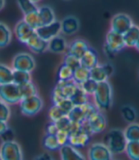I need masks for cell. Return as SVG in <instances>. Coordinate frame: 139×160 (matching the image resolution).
<instances>
[{
    "instance_id": "1",
    "label": "cell",
    "mask_w": 139,
    "mask_h": 160,
    "mask_svg": "<svg viewBox=\"0 0 139 160\" xmlns=\"http://www.w3.org/2000/svg\"><path fill=\"white\" fill-rule=\"evenodd\" d=\"M128 140L125 132L119 129H112L109 131L104 136V144L112 152V154H119L125 152Z\"/></svg>"
},
{
    "instance_id": "2",
    "label": "cell",
    "mask_w": 139,
    "mask_h": 160,
    "mask_svg": "<svg viewBox=\"0 0 139 160\" xmlns=\"http://www.w3.org/2000/svg\"><path fill=\"white\" fill-rule=\"evenodd\" d=\"M92 95L95 106L100 111L111 109L112 104V89L108 81L98 83L97 89Z\"/></svg>"
},
{
    "instance_id": "3",
    "label": "cell",
    "mask_w": 139,
    "mask_h": 160,
    "mask_svg": "<svg viewBox=\"0 0 139 160\" xmlns=\"http://www.w3.org/2000/svg\"><path fill=\"white\" fill-rule=\"evenodd\" d=\"M91 131L84 124H74L73 129L69 132V144L79 149L87 146L92 136Z\"/></svg>"
},
{
    "instance_id": "4",
    "label": "cell",
    "mask_w": 139,
    "mask_h": 160,
    "mask_svg": "<svg viewBox=\"0 0 139 160\" xmlns=\"http://www.w3.org/2000/svg\"><path fill=\"white\" fill-rule=\"evenodd\" d=\"M125 47L126 45L124 42L123 34H120L110 30V32H108L106 35L105 45H104V52L106 55L110 58H113L116 52H120Z\"/></svg>"
},
{
    "instance_id": "5",
    "label": "cell",
    "mask_w": 139,
    "mask_h": 160,
    "mask_svg": "<svg viewBox=\"0 0 139 160\" xmlns=\"http://www.w3.org/2000/svg\"><path fill=\"white\" fill-rule=\"evenodd\" d=\"M77 86L78 85L72 79L67 80V81H58L52 92V104H56L62 99L70 98L77 88Z\"/></svg>"
},
{
    "instance_id": "6",
    "label": "cell",
    "mask_w": 139,
    "mask_h": 160,
    "mask_svg": "<svg viewBox=\"0 0 139 160\" xmlns=\"http://www.w3.org/2000/svg\"><path fill=\"white\" fill-rule=\"evenodd\" d=\"M96 110H98V108L95 105L88 102L84 105L74 106L69 112L68 116L74 124H84L87 118Z\"/></svg>"
},
{
    "instance_id": "7",
    "label": "cell",
    "mask_w": 139,
    "mask_h": 160,
    "mask_svg": "<svg viewBox=\"0 0 139 160\" xmlns=\"http://www.w3.org/2000/svg\"><path fill=\"white\" fill-rule=\"evenodd\" d=\"M19 107L23 114L28 116L35 115L43 108V100L38 94L24 97L19 102Z\"/></svg>"
},
{
    "instance_id": "8",
    "label": "cell",
    "mask_w": 139,
    "mask_h": 160,
    "mask_svg": "<svg viewBox=\"0 0 139 160\" xmlns=\"http://www.w3.org/2000/svg\"><path fill=\"white\" fill-rule=\"evenodd\" d=\"M0 99L9 105L19 103L22 99L19 86L13 82L0 85Z\"/></svg>"
},
{
    "instance_id": "9",
    "label": "cell",
    "mask_w": 139,
    "mask_h": 160,
    "mask_svg": "<svg viewBox=\"0 0 139 160\" xmlns=\"http://www.w3.org/2000/svg\"><path fill=\"white\" fill-rule=\"evenodd\" d=\"M85 125L87 126V128L91 131L92 134L99 133L105 131L107 127V120H106L105 115L98 109L87 118Z\"/></svg>"
},
{
    "instance_id": "10",
    "label": "cell",
    "mask_w": 139,
    "mask_h": 160,
    "mask_svg": "<svg viewBox=\"0 0 139 160\" xmlns=\"http://www.w3.org/2000/svg\"><path fill=\"white\" fill-rule=\"evenodd\" d=\"M0 155L3 160H23L21 147L17 142H4L0 147Z\"/></svg>"
},
{
    "instance_id": "11",
    "label": "cell",
    "mask_w": 139,
    "mask_h": 160,
    "mask_svg": "<svg viewBox=\"0 0 139 160\" xmlns=\"http://www.w3.org/2000/svg\"><path fill=\"white\" fill-rule=\"evenodd\" d=\"M12 66L13 70H20L31 72L35 68V61L30 53L20 52L13 57Z\"/></svg>"
},
{
    "instance_id": "12",
    "label": "cell",
    "mask_w": 139,
    "mask_h": 160,
    "mask_svg": "<svg viewBox=\"0 0 139 160\" xmlns=\"http://www.w3.org/2000/svg\"><path fill=\"white\" fill-rule=\"evenodd\" d=\"M132 25V18L126 13H117L111 20V30L120 34H124Z\"/></svg>"
},
{
    "instance_id": "13",
    "label": "cell",
    "mask_w": 139,
    "mask_h": 160,
    "mask_svg": "<svg viewBox=\"0 0 139 160\" xmlns=\"http://www.w3.org/2000/svg\"><path fill=\"white\" fill-rule=\"evenodd\" d=\"M89 160H112V153L104 143L92 144L88 150Z\"/></svg>"
},
{
    "instance_id": "14",
    "label": "cell",
    "mask_w": 139,
    "mask_h": 160,
    "mask_svg": "<svg viewBox=\"0 0 139 160\" xmlns=\"http://www.w3.org/2000/svg\"><path fill=\"white\" fill-rule=\"evenodd\" d=\"M114 69L112 64L105 63V64H97L93 68L90 70V77L96 82L100 83L107 81V79L112 75Z\"/></svg>"
},
{
    "instance_id": "15",
    "label": "cell",
    "mask_w": 139,
    "mask_h": 160,
    "mask_svg": "<svg viewBox=\"0 0 139 160\" xmlns=\"http://www.w3.org/2000/svg\"><path fill=\"white\" fill-rule=\"evenodd\" d=\"M35 32L41 38H43L46 41H50L51 39L61 33V23L55 20L54 22L51 24L40 26L35 30Z\"/></svg>"
},
{
    "instance_id": "16",
    "label": "cell",
    "mask_w": 139,
    "mask_h": 160,
    "mask_svg": "<svg viewBox=\"0 0 139 160\" xmlns=\"http://www.w3.org/2000/svg\"><path fill=\"white\" fill-rule=\"evenodd\" d=\"M90 48L91 47L89 46V44L85 41V40L80 39V38H76L68 44L67 53L72 54L75 57L80 59Z\"/></svg>"
},
{
    "instance_id": "17",
    "label": "cell",
    "mask_w": 139,
    "mask_h": 160,
    "mask_svg": "<svg viewBox=\"0 0 139 160\" xmlns=\"http://www.w3.org/2000/svg\"><path fill=\"white\" fill-rule=\"evenodd\" d=\"M61 23V33L64 35H72L76 33L80 28L79 19L73 15H68L60 22Z\"/></svg>"
},
{
    "instance_id": "18",
    "label": "cell",
    "mask_w": 139,
    "mask_h": 160,
    "mask_svg": "<svg viewBox=\"0 0 139 160\" xmlns=\"http://www.w3.org/2000/svg\"><path fill=\"white\" fill-rule=\"evenodd\" d=\"M14 32L19 41L26 44L31 36L35 32V30L30 27L24 20H21L16 24L14 28Z\"/></svg>"
},
{
    "instance_id": "19",
    "label": "cell",
    "mask_w": 139,
    "mask_h": 160,
    "mask_svg": "<svg viewBox=\"0 0 139 160\" xmlns=\"http://www.w3.org/2000/svg\"><path fill=\"white\" fill-rule=\"evenodd\" d=\"M49 41H46L43 38L39 36L36 32L31 36V38L27 41L26 45L30 48V50L34 53H42L48 50Z\"/></svg>"
},
{
    "instance_id": "20",
    "label": "cell",
    "mask_w": 139,
    "mask_h": 160,
    "mask_svg": "<svg viewBox=\"0 0 139 160\" xmlns=\"http://www.w3.org/2000/svg\"><path fill=\"white\" fill-rule=\"evenodd\" d=\"M48 50L52 52L58 53V54L67 52V50H68L67 40L65 39L64 36H62L60 34L53 37L52 39H51L49 41Z\"/></svg>"
},
{
    "instance_id": "21",
    "label": "cell",
    "mask_w": 139,
    "mask_h": 160,
    "mask_svg": "<svg viewBox=\"0 0 139 160\" xmlns=\"http://www.w3.org/2000/svg\"><path fill=\"white\" fill-rule=\"evenodd\" d=\"M61 160H86L85 156L78 151L77 148L69 143L60 148Z\"/></svg>"
},
{
    "instance_id": "22",
    "label": "cell",
    "mask_w": 139,
    "mask_h": 160,
    "mask_svg": "<svg viewBox=\"0 0 139 160\" xmlns=\"http://www.w3.org/2000/svg\"><path fill=\"white\" fill-rule=\"evenodd\" d=\"M38 12H39V17H40L41 26L51 24L56 20L55 13L51 6L43 5L41 7H38Z\"/></svg>"
},
{
    "instance_id": "23",
    "label": "cell",
    "mask_w": 139,
    "mask_h": 160,
    "mask_svg": "<svg viewBox=\"0 0 139 160\" xmlns=\"http://www.w3.org/2000/svg\"><path fill=\"white\" fill-rule=\"evenodd\" d=\"M98 55L94 49L90 48L85 54L80 58V64L88 69H92L98 64Z\"/></svg>"
},
{
    "instance_id": "24",
    "label": "cell",
    "mask_w": 139,
    "mask_h": 160,
    "mask_svg": "<svg viewBox=\"0 0 139 160\" xmlns=\"http://www.w3.org/2000/svg\"><path fill=\"white\" fill-rule=\"evenodd\" d=\"M123 38L126 47H134L139 38V27L133 24L123 34Z\"/></svg>"
},
{
    "instance_id": "25",
    "label": "cell",
    "mask_w": 139,
    "mask_h": 160,
    "mask_svg": "<svg viewBox=\"0 0 139 160\" xmlns=\"http://www.w3.org/2000/svg\"><path fill=\"white\" fill-rule=\"evenodd\" d=\"M70 99L74 106H80L89 102V94L86 93L83 89L78 85Z\"/></svg>"
},
{
    "instance_id": "26",
    "label": "cell",
    "mask_w": 139,
    "mask_h": 160,
    "mask_svg": "<svg viewBox=\"0 0 139 160\" xmlns=\"http://www.w3.org/2000/svg\"><path fill=\"white\" fill-rule=\"evenodd\" d=\"M88 78H90V69L80 65L73 70L72 80L77 85H81Z\"/></svg>"
},
{
    "instance_id": "27",
    "label": "cell",
    "mask_w": 139,
    "mask_h": 160,
    "mask_svg": "<svg viewBox=\"0 0 139 160\" xmlns=\"http://www.w3.org/2000/svg\"><path fill=\"white\" fill-rule=\"evenodd\" d=\"M42 145L44 149L48 151H56V150H60L61 148L55 134H50V133H46L44 135L42 140Z\"/></svg>"
},
{
    "instance_id": "28",
    "label": "cell",
    "mask_w": 139,
    "mask_h": 160,
    "mask_svg": "<svg viewBox=\"0 0 139 160\" xmlns=\"http://www.w3.org/2000/svg\"><path fill=\"white\" fill-rule=\"evenodd\" d=\"M13 69L11 67L0 63V85L8 84L12 82Z\"/></svg>"
},
{
    "instance_id": "29",
    "label": "cell",
    "mask_w": 139,
    "mask_h": 160,
    "mask_svg": "<svg viewBox=\"0 0 139 160\" xmlns=\"http://www.w3.org/2000/svg\"><path fill=\"white\" fill-rule=\"evenodd\" d=\"M12 39V32L10 28L3 22H0V48L8 46Z\"/></svg>"
},
{
    "instance_id": "30",
    "label": "cell",
    "mask_w": 139,
    "mask_h": 160,
    "mask_svg": "<svg viewBox=\"0 0 139 160\" xmlns=\"http://www.w3.org/2000/svg\"><path fill=\"white\" fill-rule=\"evenodd\" d=\"M23 20L32 29L36 30L39 27L41 26V22H40V17H39V12L38 10L27 14H24L23 16Z\"/></svg>"
},
{
    "instance_id": "31",
    "label": "cell",
    "mask_w": 139,
    "mask_h": 160,
    "mask_svg": "<svg viewBox=\"0 0 139 160\" xmlns=\"http://www.w3.org/2000/svg\"><path fill=\"white\" fill-rule=\"evenodd\" d=\"M128 141H139V124L130 123L124 131Z\"/></svg>"
},
{
    "instance_id": "32",
    "label": "cell",
    "mask_w": 139,
    "mask_h": 160,
    "mask_svg": "<svg viewBox=\"0 0 139 160\" xmlns=\"http://www.w3.org/2000/svg\"><path fill=\"white\" fill-rule=\"evenodd\" d=\"M31 80H32L31 72H25V71H20V70H13L12 82L15 83L16 85H21L23 83L31 81Z\"/></svg>"
},
{
    "instance_id": "33",
    "label": "cell",
    "mask_w": 139,
    "mask_h": 160,
    "mask_svg": "<svg viewBox=\"0 0 139 160\" xmlns=\"http://www.w3.org/2000/svg\"><path fill=\"white\" fill-rule=\"evenodd\" d=\"M72 74H73V70L64 63H62L59 66L57 70L58 81H67V80H71L72 79Z\"/></svg>"
},
{
    "instance_id": "34",
    "label": "cell",
    "mask_w": 139,
    "mask_h": 160,
    "mask_svg": "<svg viewBox=\"0 0 139 160\" xmlns=\"http://www.w3.org/2000/svg\"><path fill=\"white\" fill-rule=\"evenodd\" d=\"M125 152L131 160H139V141H128Z\"/></svg>"
},
{
    "instance_id": "35",
    "label": "cell",
    "mask_w": 139,
    "mask_h": 160,
    "mask_svg": "<svg viewBox=\"0 0 139 160\" xmlns=\"http://www.w3.org/2000/svg\"><path fill=\"white\" fill-rule=\"evenodd\" d=\"M58 129V131H65V132H70L73 127H74V123L72 122V120L69 118L68 115L66 116H63L61 117L60 119L56 120V121H53Z\"/></svg>"
},
{
    "instance_id": "36",
    "label": "cell",
    "mask_w": 139,
    "mask_h": 160,
    "mask_svg": "<svg viewBox=\"0 0 139 160\" xmlns=\"http://www.w3.org/2000/svg\"><path fill=\"white\" fill-rule=\"evenodd\" d=\"M18 86H19V90H20V93H21L22 98L37 94V89H36L35 85L32 82V80L29 82L23 83V84L18 85Z\"/></svg>"
},
{
    "instance_id": "37",
    "label": "cell",
    "mask_w": 139,
    "mask_h": 160,
    "mask_svg": "<svg viewBox=\"0 0 139 160\" xmlns=\"http://www.w3.org/2000/svg\"><path fill=\"white\" fill-rule=\"evenodd\" d=\"M121 114L124 120L128 123H133L135 121V119L137 117L136 111L134 110L133 107L126 105L121 108Z\"/></svg>"
},
{
    "instance_id": "38",
    "label": "cell",
    "mask_w": 139,
    "mask_h": 160,
    "mask_svg": "<svg viewBox=\"0 0 139 160\" xmlns=\"http://www.w3.org/2000/svg\"><path fill=\"white\" fill-rule=\"evenodd\" d=\"M17 4H18V7L20 8L21 12H23V15L38 10V7L36 6V4L32 2V0H17Z\"/></svg>"
},
{
    "instance_id": "39",
    "label": "cell",
    "mask_w": 139,
    "mask_h": 160,
    "mask_svg": "<svg viewBox=\"0 0 139 160\" xmlns=\"http://www.w3.org/2000/svg\"><path fill=\"white\" fill-rule=\"evenodd\" d=\"M82 89L83 91L88 93V94H93L94 92L96 91L97 89V86H98V82H96L95 80L92 79L91 77L88 78L85 82H83L81 85H79Z\"/></svg>"
},
{
    "instance_id": "40",
    "label": "cell",
    "mask_w": 139,
    "mask_h": 160,
    "mask_svg": "<svg viewBox=\"0 0 139 160\" xmlns=\"http://www.w3.org/2000/svg\"><path fill=\"white\" fill-rule=\"evenodd\" d=\"M63 63L66 64L67 66H69L70 68H72V70H75L77 67H79L81 64H80V59L75 57L74 55L72 54H70V53H67L64 55V58H63Z\"/></svg>"
},
{
    "instance_id": "41",
    "label": "cell",
    "mask_w": 139,
    "mask_h": 160,
    "mask_svg": "<svg viewBox=\"0 0 139 160\" xmlns=\"http://www.w3.org/2000/svg\"><path fill=\"white\" fill-rule=\"evenodd\" d=\"M63 116H66V114L63 112V111L58 106L52 104V106L49 110V117L51 119V121H56V120L60 119Z\"/></svg>"
},
{
    "instance_id": "42",
    "label": "cell",
    "mask_w": 139,
    "mask_h": 160,
    "mask_svg": "<svg viewBox=\"0 0 139 160\" xmlns=\"http://www.w3.org/2000/svg\"><path fill=\"white\" fill-rule=\"evenodd\" d=\"M10 116H11V110L9 104H7L3 100L0 99V120L8 121Z\"/></svg>"
},
{
    "instance_id": "43",
    "label": "cell",
    "mask_w": 139,
    "mask_h": 160,
    "mask_svg": "<svg viewBox=\"0 0 139 160\" xmlns=\"http://www.w3.org/2000/svg\"><path fill=\"white\" fill-rule=\"evenodd\" d=\"M55 136L58 140L60 146H64L66 144L69 143V132H65V131H57V132L55 133Z\"/></svg>"
},
{
    "instance_id": "44",
    "label": "cell",
    "mask_w": 139,
    "mask_h": 160,
    "mask_svg": "<svg viewBox=\"0 0 139 160\" xmlns=\"http://www.w3.org/2000/svg\"><path fill=\"white\" fill-rule=\"evenodd\" d=\"M14 137H15V133L11 129L8 128L1 135H0V138H1L2 142H12L14 141Z\"/></svg>"
},
{
    "instance_id": "45",
    "label": "cell",
    "mask_w": 139,
    "mask_h": 160,
    "mask_svg": "<svg viewBox=\"0 0 139 160\" xmlns=\"http://www.w3.org/2000/svg\"><path fill=\"white\" fill-rule=\"evenodd\" d=\"M58 129L55 125V123L53 121H51L47 127H46V133H50V134H55L57 132Z\"/></svg>"
},
{
    "instance_id": "46",
    "label": "cell",
    "mask_w": 139,
    "mask_h": 160,
    "mask_svg": "<svg viewBox=\"0 0 139 160\" xmlns=\"http://www.w3.org/2000/svg\"><path fill=\"white\" fill-rule=\"evenodd\" d=\"M34 160H54V158L52 157V155H51L50 153L48 152H45V153H41L37 155Z\"/></svg>"
},
{
    "instance_id": "47",
    "label": "cell",
    "mask_w": 139,
    "mask_h": 160,
    "mask_svg": "<svg viewBox=\"0 0 139 160\" xmlns=\"http://www.w3.org/2000/svg\"><path fill=\"white\" fill-rule=\"evenodd\" d=\"M9 128L7 121H4V120H0V135H1L7 129Z\"/></svg>"
},
{
    "instance_id": "48",
    "label": "cell",
    "mask_w": 139,
    "mask_h": 160,
    "mask_svg": "<svg viewBox=\"0 0 139 160\" xmlns=\"http://www.w3.org/2000/svg\"><path fill=\"white\" fill-rule=\"evenodd\" d=\"M6 4V0H0V11L3 10Z\"/></svg>"
},
{
    "instance_id": "49",
    "label": "cell",
    "mask_w": 139,
    "mask_h": 160,
    "mask_svg": "<svg viewBox=\"0 0 139 160\" xmlns=\"http://www.w3.org/2000/svg\"><path fill=\"white\" fill-rule=\"evenodd\" d=\"M135 49L139 52V38H138V40H137V42H136V44H135Z\"/></svg>"
},
{
    "instance_id": "50",
    "label": "cell",
    "mask_w": 139,
    "mask_h": 160,
    "mask_svg": "<svg viewBox=\"0 0 139 160\" xmlns=\"http://www.w3.org/2000/svg\"><path fill=\"white\" fill-rule=\"evenodd\" d=\"M32 2H34V3H37V2L40 1V0H32Z\"/></svg>"
},
{
    "instance_id": "51",
    "label": "cell",
    "mask_w": 139,
    "mask_h": 160,
    "mask_svg": "<svg viewBox=\"0 0 139 160\" xmlns=\"http://www.w3.org/2000/svg\"><path fill=\"white\" fill-rule=\"evenodd\" d=\"M138 81H139V70H138Z\"/></svg>"
},
{
    "instance_id": "52",
    "label": "cell",
    "mask_w": 139,
    "mask_h": 160,
    "mask_svg": "<svg viewBox=\"0 0 139 160\" xmlns=\"http://www.w3.org/2000/svg\"><path fill=\"white\" fill-rule=\"evenodd\" d=\"M0 160H3V159H2V157H1V155H0Z\"/></svg>"
}]
</instances>
